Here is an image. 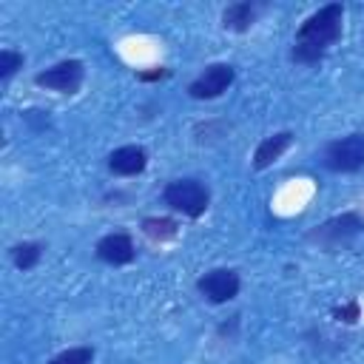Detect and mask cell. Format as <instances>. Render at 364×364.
Wrapping results in <instances>:
<instances>
[{
    "mask_svg": "<svg viewBox=\"0 0 364 364\" xmlns=\"http://www.w3.org/2000/svg\"><path fill=\"white\" fill-rule=\"evenodd\" d=\"M341 20H344V6L341 3H327V6L316 9L296 31L293 60L304 63V65H313V63L324 60L330 46H336L341 40Z\"/></svg>",
    "mask_w": 364,
    "mask_h": 364,
    "instance_id": "1",
    "label": "cell"
},
{
    "mask_svg": "<svg viewBox=\"0 0 364 364\" xmlns=\"http://www.w3.org/2000/svg\"><path fill=\"white\" fill-rule=\"evenodd\" d=\"M162 199L171 210L188 216V219H199L210 205V191L199 179H173L165 185Z\"/></svg>",
    "mask_w": 364,
    "mask_h": 364,
    "instance_id": "2",
    "label": "cell"
},
{
    "mask_svg": "<svg viewBox=\"0 0 364 364\" xmlns=\"http://www.w3.org/2000/svg\"><path fill=\"white\" fill-rule=\"evenodd\" d=\"M361 230H364V219H361L355 210H347V213L330 216L327 222L316 225L307 239H310L313 245L324 247V250H336V247H344L347 242H353Z\"/></svg>",
    "mask_w": 364,
    "mask_h": 364,
    "instance_id": "3",
    "label": "cell"
},
{
    "mask_svg": "<svg viewBox=\"0 0 364 364\" xmlns=\"http://www.w3.org/2000/svg\"><path fill=\"white\" fill-rule=\"evenodd\" d=\"M321 162L333 173H355V171H361L364 168V134H347L341 139H333L324 148Z\"/></svg>",
    "mask_w": 364,
    "mask_h": 364,
    "instance_id": "4",
    "label": "cell"
},
{
    "mask_svg": "<svg viewBox=\"0 0 364 364\" xmlns=\"http://www.w3.org/2000/svg\"><path fill=\"white\" fill-rule=\"evenodd\" d=\"M82 77H85V65L80 60H60L54 63L51 68L40 71L34 77V82L40 88H48V91H60V94H74L80 85H82Z\"/></svg>",
    "mask_w": 364,
    "mask_h": 364,
    "instance_id": "5",
    "label": "cell"
},
{
    "mask_svg": "<svg viewBox=\"0 0 364 364\" xmlns=\"http://www.w3.org/2000/svg\"><path fill=\"white\" fill-rule=\"evenodd\" d=\"M233 77H236L233 65H228V63H210V65L188 85V94H191L193 100H216V97H222V94L230 88Z\"/></svg>",
    "mask_w": 364,
    "mask_h": 364,
    "instance_id": "6",
    "label": "cell"
},
{
    "mask_svg": "<svg viewBox=\"0 0 364 364\" xmlns=\"http://www.w3.org/2000/svg\"><path fill=\"white\" fill-rule=\"evenodd\" d=\"M196 290L210 301V304H225L239 296V273L230 267H213L205 276H199Z\"/></svg>",
    "mask_w": 364,
    "mask_h": 364,
    "instance_id": "7",
    "label": "cell"
},
{
    "mask_svg": "<svg viewBox=\"0 0 364 364\" xmlns=\"http://www.w3.org/2000/svg\"><path fill=\"white\" fill-rule=\"evenodd\" d=\"M94 250H97V256H100L105 264H114V267L131 264V262L136 259V247H134V242H131L128 233H108V236H102V239L97 242Z\"/></svg>",
    "mask_w": 364,
    "mask_h": 364,
    "instance_id": "8",
    "label": "cell"
},
{
    "mask_svg": "<svg viewBox=\"0 0 364 364\" xmlns=\"http://www.w3.org/2000/svg\"><path fill=\"white\" fill-rule=\"evenodd\" d=\"M145 165H148V154L139 145H122L108 156V168L117 176H136L145 171Z\"/></svg>",
    "mask_w": 364,
    "mask_h": 364,
    "instance_id": "9",
    "label": "cell"
},
{
    "mask_svg": "<svg viewBox=\"0 0 364 364\" xmlns=\"http://www.w3.org/2000/svg\"><path fill=\"white\" fill-rule=\"evenodd\" d=\"M290 145H293V134H290V131H279V134L262 139V142L256 145V151H253V168H256V171L270 168Z\"/></svg>",
    "mask_w": 364,
    "mask_h": 364,
    "instance_id": "10",
    "label": "cell"
},
{
    "mask_svg": "<svg viewBox=\"0 0 364 364\" xmlns=\"http://www.w3.org/2000/svg\"><path fill=\"white\" fill-rule=\"evenodd\" d=\"M262 11V3H253V0H242V3H230L225 11H222V26L228 31H247L256 17Z\"/></svg>",
    "mask_w": 364,
    "mask_h": 364,
    "instance_id": "11",
    "label": "cell"
},
{
    "mask_svg": "<svg viewBox=\"0 0 364 364\" xmlns=\"http://www.w3.org/2000/svg\"><path fill=\"white\" fill-rule=\"evenodd\" d=\"M139 228H142V233H145L151 242H159V245L176 239V233H179L176 219H168V216H145Z\"/></svg>",
    "mask_w": 364,
    "mask_h": 364,
    "instance_id": "12",
    "label": "cell"
},
{
    "mask_svg": "<svg viewBox=\"0 0 364 364\" xmlns=\"http://www.w3.org/2000/svg\"><path fill=\"white\" fill-rule=\"evenodd\" d=\"M40 256H43V245L40 242H20V245L11 247V262L20 270H31L40 262Z\"/></svg>",
    "mask_w": 364,
    "mask_h": 364,
    "instance_id": "13",
    "label": "cell"
},
{
    "mask_svg": "<svg viewBox=\"0 0 364 364\" xmlns=\"http://www.w3.org/2000/svg\"><path fill=\"white\" fill-rule=\"evenodd\" d=\"M94 361V350L91 347H68L63 353H57L48 364H91Z\"/></svg>",
    "mask_w": 364,
    "mask_h": 364,
    "instance_id": "14",
    "label": "cell"
},
{
    "mask_svg": "<svg viewBox=\"0 0 364 364\" xmlns=\"http://www.w3.org/2000/svg\"><path fill=\"white\" fill-rule=\"evenodd\" d=\"M17 68H23V54L14 51V48H3V51H0V77L9 80Z\"/></svg>",
    "mask_w": 364,
    "mask_h": 364,
    "instance_id": "15",
    "label": "cell"
},
{
    "mask_svg": "<svg viewBox=\"0 0 364 364\" xmlns=\"http://www.w3.org/2000/svg\"><path fill=\"white\" fill-rule=\"evenodd\" d=\"M358 316H361L358 301H347L344 307H338V310H336V318H338V321H344V324H353Z\"/></svg>",
    "mask_w": 364,
    "mask_h": 364,
    "instance_id": "16",
    "label": "cell"
},
{
    "mask_svg": "<svg viewBox=\"0 0 364 364\" xmlns=\"http://www.w3.org/2000/svg\"><path fill=\"white\" fill-rule=\"evenodd\" d=\"M165 74H168L165 68H154V71H142V74H136V77H139V80H162Z\"/></svg>",
    "mask_w": 364,
    "mask_h": 364,
    "instance_id": "17",
    "label": "cell"
}]
</instances>
